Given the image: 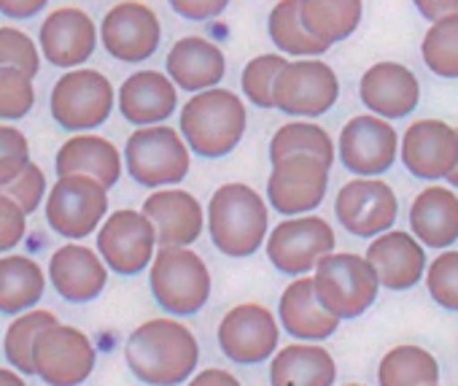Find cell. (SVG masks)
Returning a JSON list of instances; mask_svg holds the SVG:
<instances>
[{
  "instance_id": "obj_35",
  "label": "cell",
  "mask_w": 458,
  "mask_h": 386,
  "mask_svg": "<svg viewBox=\"0 0 458 386\" xmlns=\"http://www.w3.org/2000/svg\"><path fill=\"white\" fill-rule=\"evenodd\" d=\"M294 154H310V157H318L327 165H332L337 149H335L332 135L324 127H318L313 122H289V124L278 127L276 135L270 138V159L276 165Z\"/></svg>"
},
{
  "instance_id": "obj_46",
  "label": "cell",
  "mask_w": 458,
  "mask_h": 386,
  "mask_svg": "<svg viewBox=\"0 0 458 386\" xmlns=\"http://www.w3.org/2000/svg\"><path fill=\"white\" fill-rule=\"evenodd\" d=\"M412 4L428 22H439L445 17L458 14V0H412Z\"/></svg>"
},
{
  "instance_id": "obj_37",
  "label": "cell",
  "mask_w": 458,
  "mask_h": 386,
  "mask_svg": "<svg viewBox=\"0 0 458 386\" xmlns=\"http://www.w3.org/2000/svg\"><path fill=\"white\" fill-rule=\"evenodd\" d=\"M286 57L284 55H259L254 57L241 76L243 95L259 106V108H276V84L278 76L286 71Z\"/></svg>"
},
{
  "instance_id": "obj_4",
  "label": "cell",
  "mask_w": 458,
  "mask_h": 386,
  "mask_svg": "<svg viewBox=\"0 0 458 386\" xmlns=\"http://www.w3.org/2000/svg\"><path fill=\"white\" fill-rule=\"evenodd\" d=\"M313 279L321 305L337 319L361 316L377 300V289L383 287L372 262L353 252L327 254L318 262Z\"/></svg>"
},
{
  "instance_id": "obj_41",
  "label": "cell",
  "mask_w": 458,
  "mask_h": 386,
  "mask_svg": "<svg viewBox=\"0 0 458 386\" xmlns=\"http://www.w3.org/2000/svg\"><path fill=\"white\" fill-rule=\"evenodd\" d=\"M28 165H30L28 138L17 127L4 124L0 127V186L12 184Z\"/></svg>"
},
{
  "instance_id": "obj_1",
  "label": "cell",
  "mask_w": 458,
  "mask_h": 386,
  "mask_svg": "<svg viewBox=\"0 0 458 386\" xmlns=\"http://www.w3.org/2000/svg\"><path fill=\"white\" fill-rule=\"evenodd\" d=\"M124 359L138 381L148 386H178L194 375L199 343L175 319H148L127 338Z\"/></svg>"
},
{
  "instance_id": "obj_26",
  "label": "cell",
  "mask_w": 458,
  "mask_h": 386,
  "mask_svg": "<svg viewBox=\"0 0 458 386\" xmlns=\"http://www.w3.org/2000/svg\"><path fill=\"white\" fill-rule=\"evenodd\" d=\"M167 76L175 81L178 90L186 92H205L221 84L226 73L224 52L202 39V36H186L173 44L167 52Z\"/></svg>"
},
{
  "instance_id": "obj_22",
  "label": "cell",
  "mask_w": 458,
  "mask_h": 386,
  "mask_svg": "<svg viewBox=\"0 0 458 386\" xmlns=\"http://www.w3.org/2000/svg\"><path fill=\"white\" fill-rule=\"evenodd\" d=\"M361 103L383 119H404L418 108L420 84L407 65L375 63L359 81Z\"/></svg>"
},
{
  "instance_id": "obj_10",
  "label": "cell",
  "mask_w": 458,
  "mask_h": 386,
  "mask_svg": "<svg viewBox=\"0 0 458 386\" xmlns=\"http://www.w3.org/2000/svg\"><path fill=\"white\" fill-rule=\"evenodd\" d=\"M335 230L321 217H292L284 219L267 236V260L284 276H305L335 252Z\"/></svg>"
},
{
  "instance_id": "obj_29",
  "label": "cell",
  "mask_w": 458,
  "mask_h": 386,
  "mask_svg": "<svg viewBox=\"0 0 458 386\" xmlns=\"http://www.w3.org/2000/svg\"><path fill=\"white\" fill-rule=\"evenodd\" d=\"M337 365L324 346L292 343L276 351L270 362V386H332Z\"/></svg>"
},
{
  "instance_id": "obj_34",
  "label": "cell",
  "mask_w": 458,
  "mask_h": 386,
  "mask_svg": "<svg viewBox=\"0 0 458 386\" xmlns=\"http://www.w3.org/2000/svg\"><path fill=\"white\" fill-rule=\"evenodd\" d=\"M60 324L57 316L52 311H41V308H33V311H25L20 313L9 330H6V338H4V356L6 362L20 370L22 375H36V359H33V351H36V340L44 330Z\"/></svg>"
},
{
  "instance_id": "obj_32",
  "label": "cell",
  "mask_w": 458,
  "mask_h": 386,
  "mask_svg": "<svg viewBox=\"0 0 458 386\" xmlns=\"http://www.w3.org/2000/svg\"><path fill=\"white\" fill-rule=\"evenodd\" d=\"M439 381V362L420 346H394L377 365L380 386H426Z\"/></svg>"
},
{
  "instance_id": "obj_43",
  "label": "cell",
  "mask_w": 458,
  "mask_h": 386,
  "mask_svg": "<svg viewBox=\"0 0 458 386\" xmlns=\"http://www.w3.org/2000/svg\"><path fill=\"white\" fill-rule=\"evenodd\" d=\"M28 233V214L20 203L0 195V252H12Z\"/></svg>"
},
{
  "instance_id": "obj_42",
  "label": "cell",
  "mask_w": 458,
  "mask_h": 386,
  "mask_svg": "<svg viewBox=\"0 0 458 386\" xmlns=\"http://www.w3.org/2000/svg\"><path fill=\"white\" fill-rule=\"evenodd\" d=\"M0 195H6L14 203H20L25 214H33L47 195V176L36 162H30L12 184L0 186Z\"/></svg>"
},
{
  "instance_id": "obj_25",
  "label": "cell",
  "mask_w": 458,
  "mask_h": 386,
  "mask_svg": "<svg viewBox=\"0 0 458 386\" xmlns=\"http://www.w3.org/2000/svg\"><path fill=\"white\" fill-rule=\"evenodd\" d=\"M178 108L175 81L159 71H138L119 87V111L130 124L154 127Z\"/></svg>"
},
{
  "instance_id": "obj_50",
  "label": "cell",
  "mask_w": 458,
  "mask_h": 386,
  "mask_svg": "<svg viewBox=\"0 0 458 386\" xmlns=\"http://www.w3.org/2000/svg\"><path fill=\"white\" fill-rule=\"evenodd\" d=\"M345 386H364V383H345Z\"/></svg>"
},
{
  "instance_id": "obj_8",
  "label": "cell",
  "mask_w": 458,
  "mask_h": 386,
  "mask_svg": "<svg viewBox=\"0 0 458 386\" xmlns=\"http://www.w3.org/2000/svg\"><path fill=\"white\" fill-rule=\"evenodd\" d=\"M114 84L92 68H76L68 71L63 79H57L49 108L52 119L71 133H87L98 130L114 111Z\"/></svg>"
},
{
  "instance_id": "obj_36",
  "label": "cell",
  "mask_w": 458,
  "mask_h": 386,
  "mask_svg": "<svg viewBox=\"0 0 458 386\" xmlns=\"http://www.w3.org/2000/svg\"><path fill=\"white\" fill-rule=\"evenodd\" d=\"M420 55L426 68L439 79H458V14L431 22Z\"/></svg>"
},
{
  "instance_id": "obj_31",
  "label": "cell",
  "mask_w": 458,
  "mask_h": 386,
  "mask_svg": "<svg viewBox=\"0 0 458 386\" xmlns=\"http://www.w3.org/2000/svg\"><path fill=\"white\" fill-rule=\"evenodd\" d=\"M361 0H300L302 25L324 44H340L361 22Z\"/></svg>"
},
{
  "instance_id": "obj_16",
  "label": "cell",
  "mask_w": 458,
  "mask_h": 386,
  "mask_svg": "<svg viewBox=\"0 0 458 386\" xmlns=\"http://www.w3.org/2000/svg\"><path fill=\"white\" fill-rule=\"evenodd\" d=\"M103 49L119 63H146L162 41L159 17L138 0H122L116 4L100 25Z\"/></svg>"
},
{
  "instance_id": "obj_14",
  "label": "cell",
  "mask_w": 458,
  "mask_h": 386,
  "mask_svg": "<svg viewBox=\"0 0 458 386\" xmlns=\"http://www.w3.org/2000/svg\"><path fill=\"white\" fill-rule=\"evenodd\" d=\"M399 203L394 189L380 178H353L343 184L335 201V217L356 238H377L396 222Z\"/></svg>"
},
{
  "instance_id": "obj_45",
  "label": "cell",
  "mask_w": 458,
  "mask_h": 386,
  "mask_svg": "<svg viewBox=\"0 0 458 386\" xmlns=\"http://www.w3.org/2000/svg\"><path fill=\"white\" fill-rule=\"evenodd\" d=\"M49 0H0V14L6 20H30L44 12Z\"/></svg>"
},
{
  "instance_id": "obj_17",
  "label": "cell",
  "mask_w": 458,
  "mask_h": 386,
  "mask_svg": "<svg viewBox=\"0 0 458 386\" xmlns=\"http://www.w3.org/2000/svg\"><path fill=\"white\" fill-rule=\"evenodd\" d=\"M337 98V73L316 57L289 63L276 84V108L292 116H321L335 108Z\"/></svg>"
},
{
  "instance_id": "obj_30",
  "label": "cell",
  "mask_w": 458,
  "mask_h": 386,
  "mask_svg": "<svg viewBox=\"0 0 458 386\" xmlns=\"http://www.w3.org/2000/svg\"><path fill=\"white\" fill-rule=\"evenodd\" d=\"M47 292L44 268L25 254H6L0 260V311L20 316L33 311Z\"/></svg>"
},
{
  "instance_id": "obj_6",
  "label": "cell",
  "mask_w": 458,
  "mask_h": 386,
  "mask_svg": "<svg viewBox=\"0 0 458 386\" xmlns=\"http://www.w3.org/2000/svg\"><path fill=\"white\" fill-rule=\"evenodd\" d=\"M186 138L167 124L140 127L127 138L124 162L132 181L140 186H167L186 178L191 154Z\"/></svg>"
},
{
  "instance_id": "obj_24",
  "label": "cell",
  "mask_w": 458,
  "mask_h": 386,
  "mask_svg": "<svg viewBox=\"0 0 458 386\" xmlns=\"http://www.w3.org/2000/svg\"><path fill=\"white\" fill-rule=\"evenodd\" d=\"M278 316L284 330L305 343H318L327 340L329 335L337 332L340 322L332 311H327L316 295V279L313 276H297L292 281L278 303Z\"/></svg>"
},
{
  "instance_id": "obj_27",
  "label": "cell",
  "mask_w": 458,
  "mask_h": 386,
  "mask_svg": "<svg viewBox=\"0 0 458 386\" xmlns=\"http://www.w3.org/2000/svg\"><path fill=\"white\" fill-rule=\"evenodd\" d=\"M412 236L428 249H447L458 241V195L447 186H428L410 206Z\"/></svg>"
},
{
  "instance_id": "obj_38",
  "label": "cell",
  "mask_w": 458,
  "mask_h": 386,
  "mask_svg": "<svg viewBox=\"0 0 458 386\" xmlns=\"http://www.w3.org/2000/svg\"><path fill=\"white\" fill-rule=\"evenodd\" d=\"M36 103L33 79L17 68H0V116L6 122L22 119Z\"/></svg>"
},
{
  "instance_id": "obj_28",
  "label": "cell",
  "mask_w": 458,
  "mask_h": 386,
  "mask_svg": "<svg viewBox=\"0 0 458 386\" xmlns=\"http://www.w3.org/2000/svg\"><path fill=\"white\" fill-rule=\"evenodd\" d=\"M55 167L60 176H71V173L92 176L106 189H111L122 176V154L108 138L79 133L60 146Z\"/></svg>"
},
{
  "instance_id": "obj_44",
  "label": "cell",
  "mask_w": 458,
  "mask_h": 386,
  "mask_svg": "<svg viewBox=\"0 0 458 386\" xmlns=\"http://www.w3.org/2000/svg\"><path fill=\"white\" fill-rule=\"evenodd\" d=\"M167 4L183 20H189V22H205V20L218 17L229 6V0H167Z\"/></svg>"
},
{
  "instance_id": "obj_49",
  "label": "cell",
  "mask_w": 458,
  "mask_h": 386,
  "mask_svg": "<svg viewBox=\"0 0 458 386\" xmlns=\"http://www.w3.org/2000/svg\"><path fill=\"white\" fill-rule=\"evenodd\" d=\"M447 181H450V184H453V186L458 189V167H455V170H453V173L447 176Z\"/></svg>"
},
{
  "instance_id": "obj_5",
  "label": "cell",
  "mask_w": 458,
  "mask_h": 386,
  "mask_svg": "<svg viewBox=\"0 0 458 386\" xmlns=\"http://www.w3.org/2000/svg\"><path fill=\"white\" fill-rule=\"evenodd\" d=\"M148 287L162 311L191 316L210 297V270L191 249H159L151 262Z\"/></svg>"
},
{
  "instance_id": "obj_48",
  "label": "cell",
  "mask_w": 458,
  "mask_h": 386,
  "mask_svg": "<svg viewBox=\"0 0 458 386\" xmlns=\"http://www.w3.org/2000/svg\"><path fill=\"white\" fill-rule=\"evenodd\" d=\"M0 386H28L22 381V373H17L14 367H4L0 370Z\"/></svg>"
},
{
  "instance_id": "obj_33",
  "label": "cell",
  "mask_w": 458,
  "mask_h": 386,
  "mask_svg": "<svg viewBox=\"0 0 458 386\" xmlns=\"http://www.w3.org/2000/svg\"><path fill=\"white\" fill-rule=\"evenodd\" d=\"M267 33L273 44L281 49V55H294L300 60L318 57L329 49V44L310 36V30L302 25L300 17V0H278L267 20Z\"/></svg>"
},
{
  "instance_id": "obj_18",
  "label": "cell",
  "mask_w": 458,
  "mask_h": 386,
  "mask_svg": "<svg viewBox=\"0 0 458 386\" xmlns=\"http://www.w3.org/2000/svg\"><path fill=\"white\" fill-rule=\"evenodd\" d=\"M402 162L415 178H447L458 167V127L439 119H418L402 138Z\"/></svg>"
},
{
  "instance_id": "obj_13",
  "label": "cell",
  "mask_w": 458,
  "mask_h": 386,
  "mask_svg": "<svg viewBox=\"0 0 458 386\" xmlns=\"http://www.w3.org/2000/svg\"><path fill=\"white\" fill-rule=\"evenodd\" d=\"M278 340V322L273 311L259 303H241L229 308L218 324V346L235 365H259L276 356Z\"/></svg>"
},
{
  "instance_id": "obj_40",
  "label": "cell",
  "mask_w": 458,
  "mask_h": 386,
  "mask_svg": "<svg viewBox=\"0 0 458 386\" xmlns=\"http://www.w3.org/2000/svg\"><path fill=\"white\" fill-rule=\"evenodd\" d=\"M0 68H17L30 79L41 71V55L33 39L12 25L0 28Z\"/></svg>"
},
{
  "instance_id": "obj_51",
  "label": "cell",
  "mask_w": 458,
  "mask_h": 386,
  "mask_svg": "<svg viewBox=\"0 0 458 386\" xmlns=\"http://www.w3.org/2000/svg\"><path fill=\"white\" fill-rule=\"evenodd\" d=\"M426 386H442V383H426Z\"/></svg>"
},
{
  "instance_id": "obj_3",
  "label": "cell",
  "mask_w": 458,
  "mask_h": 386,
  "mask_svg": "<svg viewBox=\"0 0 458 386\" xmlns=\"http://www.w3.org/2000/svg\"><path fill=\"white\" fill-rule=\"evenodd\" d=\"M243 100L221 87L197 92L181 108V135L197 157L218 159L235 151L246 133Z\"/></svg>"
},
{
  "instance_id": "obj_15",
  "label": "cell",
  "mask_w": 458,
  "mask_h": 386,
  "mask_svg": "<svg viewBox=\"0 0 458 386\" xmlns=\"http://www.w3.org/2000/svg\"><path fill=\"white\" fill-rule=\"evenodd\" d=\"M399 151L402 149L396 130L388 124V119L377 114H359L345 122L340 133V162L348 173H356L359 178L388 173Z\"/></svg>"
},
{
  "instance_id": "obj_12",
  "label": "cell",
  "mask_w": 458,
  "mask_h": 386,
  "mask_svg": "<svg viewBox=\"0 0 458 386\" xmlns=\"http://www.w3.org/2000/svg\"><path fill=\"white\" fill-rule=\"evenodd\" d=\"M329 167L310 154H294L273 165L267 178V201L284 217H300L316 211L329 186Z\"/></svg>"
},
{
  "instance_id": "obj_47",
  "label": "cell",
  "mask_w": 458,
  "mask_h": 386,
  "mask_svg": "<svg viewBox=\"0 0 458 386\" xmlns=\"http://www.w3.org/2000/svg\"><path fill=\"white\" fill-rule=\"evenodd\" d=\"M189 386H243L229 370H221V367H208V370H199Z\"/></svg>"
},
{
  "instance_id": "obj_2",
  "label": "cell",
  "mask_w": 458,
  "mask_h": 386,
  "mask_svg": "<svg viewBox=\"0 0 458 386\" xmlns=\"http://www.w3.org/2000/svg\"><path fill=\"white\" fill-rule=\"evenodd\" d=\"M267 203L249 184H221L208 203V233L213 246L233 260H246L267 244Z\"/></svg>"
},
{
  "instance_id": "obj_21",
  "label": "cell",
  "mask_w": 458,
  "mask_h": 386,
  "mask_svg": "<svg viewBox=\"0 0 458 386\" xmlns=\"http://www.w3.org/2000/svg\"><path fill=\"white\" fill-rule=\"evenodd\" d=\"M143 214L154 222L159 236V249H186L194 244L205 227L199 201L186 189H159L146 198Z\"/></svg>"
},
{
  "instance_id": "obj_7",
  "label": "cell",
  "mask_w": 458,
  "mask_h": 386,
  "mask_svg": "<svg viewBox=\"0 0 458 386\" xmlns=\"http://www.w3.org/2000/svg\"><path fill=\"white\" fill-rule=\"evenodd\" d=\"M108 214V189L84 173L60 176L47 195L49 227L71 241L92 236Z\"/></svg>"
},
{
  "instance_id": "obj_19",
  "label": "cell",
  "mask_w": 458,
  "mask_h": 386,
  "mask_svg": "<svg viewBox=\"0 0 458 386\" xmlns=\"http://www.w3.org/2000/svg\"><path fill=\"white\" fill-rule=\"evenodd\" d=\"M98 47V28L81 9H57L41 25V49L49 65L73 68L84 65Z\"/></svg>"
},
{
  "instance_id": "obj_39",
  "label": "cell",
  "mask_w": 458,
  "mask_h": 386,
  "mask_svg": "<svg viewBox=\"0 0 458 386\" xmlns=\"http://www.w3.org/2000/svg\"><path fill=\"white\" fill-rule=\"evenodd\" d=\"M426 289L445 311H458V252H442L426 270Z\"/></svg>"
},
{
  "instance_id": "obj_20",
  "label": "cell",
  "mask_w": 458,
  "mask_h": 386,
  "mask_svg": "<svg viewBox=\"0 0 458 386\" xmlns=\"http://www.w3.org/2000/svg\"><path fill=\"white\" fill-rule=\"evenodd\" d=\"M49 281L65 303H92L108 281V265L81 244L60 246L49 260Z\"/></svg>"
},
{
  "instance_id": "obj_9",
  "label": "cell",
  "mask_w": 458,
  "mask_h": 386,
  "mask_svg": "<svg viewBox=\"0 0 458 386\" xmlns=\"http://www.w3.org/2000/svg\"><path fill=\"white\" fill-rule=\"evenodd\" d=\"M98 252L114 273L138 276L154 262L159 252V236L143 211L119 209L106 217L103 227L98 230Z\"/></svg>"
},
{
  "instance_id": "obj_23",
  "label": "cell",
  "mask_w": 458,
  "mask_h": 386,
  "mask_svg": "<svg viewBox=\"0 0 458 386\" xmlns=\"http://www.w3.org/2000/svg\"><path fill=\"white\" fill-rule=\"evenodd\" d=\"M367 260L377 270L380 284L391 292L412 289L428 270L423 244L404 230H388L377 236L367 249Z\"/></svg>"
},
{
  "instance_id": "obj_11",
  "label": "cell",
  "mask_w": 458,
  "mask_h": 386,
  "mask_svg": "<svg viewBox=\"0 0 458 386\" xmlns=\"http://www.w3.org/2000/svg\"><path fill=\"white\" fill-rule=\"evenodd\" d=\"M36 375L49 386H81L95 370V346L79 327L55 324L36 340Z\"/></svg>"
}]
</instances>
